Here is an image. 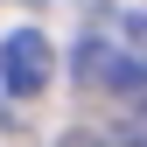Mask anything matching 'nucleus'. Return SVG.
<instances>
[{
	"instance_id": "nucleus-1",
	"label": "nucleus",
	"mask_w": 147,
	"mask_h": 147,
	"mask_svg": "<svg viewBox=\"0 0 147 147\" xmlns=\"http://www.w3.org/2000/svg\"><path fill=\"white\" fill-rule=\"evenodd\" d=\"M84 77L91 84H147V14H112L84 42Z\"/></svg>"
},
{
	"instance_id": "nucleus-2",
	"label": "nucleus",
	"mask_w": 147,
	"mask_h": 147,
	"mask_svg": "<svg viewBox=\"0 0 147 147\" xmlns=\"http://www.w3.org/2000/svg\"><path fill=\"white\" fill-rule=\"evenodd\" d=\"M49 70H56V56H49L42 28H14L7 42H0V84H7L14 98H35V91L49 84Z\"/></svg>"
}]
</instances>
